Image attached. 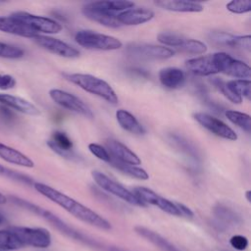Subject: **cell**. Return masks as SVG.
Wrapping results in <instances>:
<instances>
[{
  "label": "cell",
  "mask_w": 251,
  "mask_h": 251,
  "mask_svg": "<svg viewBox=\"0 0 251 251\" xmlns=\"http://www.w3.org/2000/svg\"><path fill=\"white\" fill-rule=\"evenodd\" d=\"M16 78L8 74H0V89L8 90L16 86Z\"/></svg>",
  "instance_id": "42"
},
{
  "label": "cell",
  "mask_w": 251,
  "mask_h": 251,
  "mask_svg": "<svg viewBox=\"0 0 251 251\" xmlns=\"http://www.w3.org/2000/svg\"><path fill=\"white\" fill-rule=\"evenodd\" d=\"M75 42L87 49L111 51L120 49L123 43L117 37L102 34L92 30H79L75 36Z\"/></svg>",
  "instance_id": "4"
},
{
  "label": "cell",
  "mask_w": 251,
  "mask_h": 251,
  "mask_svg": "<svg viewBox=\"0 0 251 251\" xmlns=\"http://www.w3.org/2000/svg\"><path fill=\"white\" fill-rule=\"evenodd\" d=\"M106 147L110 156L115 160L133 166L141 164V160L133 151L116 139H108Z\"/></svg>",
  "instance_id": "15"
},
{
  "label": "cell",
  "mask_w": 251,
  "mask_h": 251,
  "mask_svg": "<svg viewBox=\"0 0 251 251\" xmlns=\"http://www.w3.org/2000/svg\"><path fill=\"white\" fill-rule=\"evenodd\" d=\"M134 230L136 233H138L140 236L151 242L153 245L161 249L162 251H179L176 246H174L171 242H169L166 238H164L159 233L144 227V226H135Z\"/></svg>",
  "instance_id": "25"
},
{
  "label": "cell",
  "mask_w": 251,
  "mask_h": 251,
  "mask_svg": "<svg viewBox=\"0 0 251 251\" xmlns=\"http://www.w3.org/2000/svg\"><path fill=\"white\" fill-rule=\"evenodd\" d=\"M88 149L93 154L95 157H97L99 160H102L106 163H110L111 161V156L109 152L107 151L106 148L101 146L100 144L97 143H89L88 144Z\"/></svg>",
  "instance_id": "39"
},
{
  "label": "cell",
  "mask_w": 251,
  "mask_h": 251,
  "mask_svg": "<svg viewBox=\"0 0 251 251\" xmlns=\"http://www.w3.org/2000/svg\"><path fill=\"white\" fill-rule=\"evenodd\" d=\"M49 96L56 104L69 111L77 113L88 119L94 118L91 109L81 99L68 91L54 88L49 91Z\"/></svg>",
  "instance_id": "8"
},
{
  "label": "cell",
  "mask_w": 251,
  "mask_h": 251,
  "mask_svg": "<svg viewBox=\"0 0 251 251\" xmlns=\"http://www.w3.org/2000/svg\"><path fill=\"white\" fill-rule=\"evenodd\" d=\"M213 59L219 73H223L238 79L250 78L251 70L246 63L234 59L225 52H218L213 54Z\"/></svg>",
  "instance_id": "6"
},
{
  "label": "cell",
  "mask_w": 251,
  "mask_h": 251,
  "mask_svg": "<svg viewBox=\"0 0 251 251\" xmlns=\"http://www.w3.org/2000/svg\"><path fill=\"white\" fill-rule=\"evenodd\" d=\"M222 251H227V250H222Z\"/></svg>",
  "instance_id": "48"
},
{
  "label": "cell",
  "mask_w": 251,
  "mask_h": 251,
  "mask_svg": "<svg viewBox=\"0 0 251 251\" xmlns=\"http://www.w3.org/2000/svg\"><path fill=\"white\" fill-rule=\"evenodd\" d=\"M229 244L232 248H234L237 251H243L248 247V239L246 236L240 235V234H235L232 235L229 239Z\"/></svg>",
  "instance_id": "41"
},
{
  "label": "cell",
  "mask_w": 251,
  "mask_h": 251,
  "mask_svg": "<svg viewBox=\"0 0 251 251\" xmlns=\"http://www.w3.org/2000/svg\"><path fill=\"white\" fill-rule=\"evenodd\" d=\"M33 186L38 193L56 203L81 222L101 229H111L112 226L105 218L67 194L42 182H34Z\"/></svg>",
  "instance_id": "1"
},
{
  "label": "cell",
  "mask_w": 251,
  "mask_h": 251,
  "mask_svg": "<svg viewBox=\"0 0 251 251\" xmlns=\"http://www.w3.org/2000/svg\"><path fill=\"white\" fill-rule=\"evenodd\" d=\"M0 176H7V177H10L14 180H18V181H21V182H25V183H28L30 184L32 182L31 178H29L28 176H24V175H21L17 172H14V171H11L9 169H7L6 167L2 166L0 164Z\"/></svg>",
  "instance_id": "40"
},
{
  "label": "cell",
  "mask_w": 251,
  "mask_h": 251,
  "mask_svg": "<svg viewBox=\"0 0 251 251\" xmlns=\"http://www.w3.org/2000/svg\"><path fill=\"white\" fill-rule=\"evenodd\" d=\"M230 90L239 97H244L250 100L251 97V82L250 79H232L226 82Z\"/></svg>",
  "instance_id": "32"
},
{
  "label": "cell",
  "mask_w": 251,
  "mask_h": 251,
  "mask_svg": "<svg viewBox=\"0 0 251 251\" xmlns=\"http://www.w3.org/2000/svg\"><path fill=\"white\" fill-rule=\"evenodd\" d=\"M132 192L145 205L151 204V205L157 206L159 209H161L162 211H164L170 215L180 217V214L176 205V202L170 201V200L158 195L153 190H151L147 187H144V186H137V187L133 188Z\"/></svg>",
  "instance_id": "11"
},
{
  "label": "cell",
  "mask_w": 251,
  "mask_h": 251,
  "mask_svg": "<svg viewBox=\"0 0 251 251\" xmlns=\"http://www.w3.org/2000/svg\"><path fill=\"white\" fill-rule=\"evenodd\" d=\"M177 49H180L181 51L188 54L200 55V54H204L207 51V46L202 41L191 39V38H185Z\"/></svg>",
  "instance_id": "33"
},
{
  "label": "cell",
  "mask_w": 251,
  "mask_h": 251,
  "mask_svg": "<svg viewBox=\"0 0 251 251\" xmlns=\"http://www.w3.org/2000/svg\"><path fill=\"white\" fill-rule=\"evenodd\" d=\"M11 229L19 237L24 246L34 248H47L51 244V234L43 227L13 226Z\"/></svg>",
  "instance_id": "7"
},
{
  "label": "cell",
  "mask_w": 251,
  "mask_h": 251,
  "mask_svg": "<svg viewBox=\"0 0 251 251\" xmlns=\"http://www.w3.org/2000/svg\"><path fill=\"white\" fill-rule=\"evenodd\" d=\"M157 39L160 43H162L164 45L178 48L181 45V43L183 42V40L185 39V37H183L182 35H179L177 33H175V32L163 31L158 34Z\"/></svg>",
  "instance_id": "34"
},
{
  "label": "cell",
  "mask_w": 251,
  "mask_h": 251,
  "mask_svg": "<svg viewBox=\"0 0 251 251\" xmlns=\"http://www.w3.org/2000/svg\"><path fill=\"white\" fill-rule=\"evenodd\" d=\"M12 201L16 205H18V206H20L24 209H26V210L38 215L39 217L43 218L51 226H53L56 229H58L60 232L67 235L68 237L75 239V240H77L79 242H82L83 244L91 246V247H95V248L100 247V244L97 241H95L92 238L84 235L80 231L73 228L72 226L67 225L64 221H62L59 217H57L56 215H54L50 211L45 210V209H43V208H41V207H39V206H37L33 203H30V202H28L26 200H24V199H21L19 197H12Z\"/></svg>",
  "instance_id": "2"
},
{
  "label": "cell",
  "mask_w": 251,
  "mask_h": 251,
  "mask_svg": "<svg viewBox=\"0 0 251 251\" xmlns=\"http://www.w3.org/2000/svg\"><path fill=\"white\" fill-rule=\"evenodd\" d=\"M66 78L86 92L97 95L111 104H117L119 101L115 90L102 78L86 74H70L66 75Z\"/></svg>",
  "instance_id": "3"
},
{
  "label": "cell",
  "mask_w": 251,
  "mask_h": 251,
  "mask_svg": "<svg viewBox=\"0 0 251 251\" xmlns=\"http://www.w3.org/2000/svg\"><path fill=\"white\" fill-rule=\"evenodd\" d=\"M154 13L147 9H128L117 14V19L122 25H137L151 21Z\"/></svg>",
  "instance_id": "21"
},
{
  "label": "cell",
  "mask_w": 251,
  "mask_h": 251,
  "mask_svg": "<svg viewBox=\"0 0 251 251\" xmlns=\"http://www.w3.org/2000/svg\"><path fill=\"white\" fill-rule=\"evenodd\" d=\"M154 4L164 10L172 12H183V13H198L202 12L204 7L201 3L193 1H181V0H170V1H155Z\"/></svg>",
  "instance_id": "23"
},
{
  "label": "cell",
  "mask_w": 251,
  "mask_h": 251,
  "mask_svg": "<svg viewBox=\"0 0 251 251\" xmlns=\"http://www.w3.org/2000/svg\"><path fill=\"white\" fill-rule=\"evenodd\" d=\"M15 18L19 19L23 23H25L28 27H30L33 31L39 34V32L43 33H58L62 30V25L57 21L43 17L33 15L27 12H15L12 14Z\"/></svg>",
  "instance_id": "9"
},
{
  "label": "cell",
  "mask_w": 251,
  "mask_h": 251,
  "mask_svg": "<svg viewBox=\"0 0 251 251\" xmlns=\"http://www.w3.org/2000/svg\"><path fill=\"white\" fill-rule=\"evenodd\" d=\"M4 222H5V219H4V217L0 214V225H2Z\"/></svg>",
  "instance_id": "47"
},
{
  "label": "cell",
  "mask_w": 251,
  "mask_h": 251,
  "mask_svg": "<svg viewBox=\"0 0 251 251\" xmlns=\"http://www.w3.org/2000/svg\"><path fill=\"white\" fill-rule=\"evenodd\" d=\"M109 164L112 167L116 168L117 170L121 171L122 173H124V174H126L129 176H132V177H135V178H138V179H141V180H146V179L149 178V176L146 173V171L137 167V166H133V165H129V164L120 162L118 160L113 159L112 157H111V161H110Z\"/></svg>",
  "instance_id": "27"
},
{
  "label": "cell",
  "mask_w": 251,
  "mask_h": 251,
  "mask_svg": "<svg viewBox=\"0 0 251 251\" xmlns=\"http://www.w3.org/2000/svg\"><path fill=\"white\" fill-rule=\"evenodd\" d=\"M159 79L165 87L176 89L183 85L185 81V75L183 71L178 68L168 67L159 72Z\"/></svg>",
  "instance_id": "24"
},
{
  "label": "cell",
  "mask_w": 251,
  "mask_h": 251,
  "mask_svg": "<svg viewBox=\"0 0 251 251\" xmlns=\"http://www.w3.org/2000/svg\"><path fill=\"white\" fill-rule=\"evenodd\" d=\"M185 67L192 74L201 76L212 75L219 73L215 61L213 59V55L189 59L185 62Z\"/></svg>",
  "instance_id": "20"
},
{
  "label": "cell",
  "mask_w": 251,
  "mask_h": 251,
  "mask_svg": "<svg viewBox=\"0 0 251 251\" xmlns=\"http://www.w3.org/2000/svg\"><path fill=\"white\" fill-rule=\"evenodd\" d=\"M92 6L106 11L110 13L117 14V12H123L128 9H131L134 6V3L131 1H95V2H90Z\"/></svg>",
  "instance_id": "30"
},
{
  "label": "cell",
  "mask_w": 251,
  "mask_h": 251,
  "mask_svg": "<svg viewBox=\"0 0 251 251\" xmlns=\"http://www.w3.org/2000/svg\"><path fill=\"white\" fill-rule=\"evenodd\" d=\"M32 39L37 45H39L43 49L53 54H56L58 56H61L64 58H71V59L77 58L79 56V51L76 48L71 46L70 44L58 38L37 34Z\"/></svg>",
  "instance_id": "13"
},
{
  "label": "cell",
  "mask_w": 251,
  "mask_h": 251,
  "mask_svg": "<svg viewBox=\"0 0 251 251\" xmlns=\"http://www.w3.org/2000/svg\"><path fill=\"white\" fill-rule=\"evenodd\" d=\"M176 207H177V209L179 211L180 217H185V218H188V219L193 218L194 214H193V212L187 206H185L182 203H177V202H176Z\"/></svg>",
  "instance_id": "43"
},
{
  "label": "cell",
  "mask_w": 251,
  "mask_h": 251,
  "mask_svg": "<svg viewBox=\"0 0 251 251\" xmlns=\"http://www.w3.org/2000/svg\"><path fill=\"white\" fill-rule=\"evenodd\" d=\"M226 117L228 121H230L232 124L237 126L238 127L242 128L243 130L250 132L251 130V119L248 114L234 111V110H226L225 112Z\"/></svg>",
  "instance_id": "31"
},
{
  "label": "cell",
  "mask_w": 251,
  "mask_h": 251,
  "mask_svg": "<svg viewBox=\"0 0 251 251\" xmlns=\"http://www.w3.org/2000/svg\"><path fill=\"white\" fill-rule=\"evenodd\" d=\"M116 119L119 125L126 131L134 134H144L145 129L143 126L138 122V120L129 112L124 109H120L116 112Z\"/></svg>",
  "instance_id": "26"
},
{
  "label": "cell",
  "mask_w": 251,
  "mask_h": 251,
  "mask_svg": "<svg viewBox=\"0 0 251 251\" xmlns=\"http://www.w3.org/2000/svg\"><path fill=\"white\" fill-rule=\"evenodd\" d=\"M82 14L89 20L96 22L102 25L107 27L117 28L122 26L117 19V14L106 12L100 10L91 5V3H87L82 7Z\"/></svg>",
  "instance_id": "18"
},
{
  "label": "cell",
  "mask_w": 251,
  "mask_h": 251,
  "mask_svg": "<svg viewBox=\"0 0 251 251\" xmlns=\"http://www.w3.org/2000/svg\"><path fill=\"white\" fill-rule=\"evenodd\" d=\"M209 38L212 42L218 45L231 48H241L246 51L251 50L250 35H233L225 31H212L209 34Z\"/></svg>",
  "instance_id": "14"
},
{
  "label": "cell",
  "mask_w": 251,
  "mask_h": 251,
  "mask_svg": "<svg viewBox=\"0 0 251 251\" xmlns=\"http://www.w3.org/2000/svg\"><path fill=\"white\" fill-rule=\"evenodd\" d=\"M0 158L13 165L25 168L34 167L33 161L28 156L2 142H0Z\"/></svg>",
  "instance_id": "22"
},
{
  "label": "cell",
  "mask_w": 251,
  "mask_h": 251,
  "mask_svg": "<svg viewBox=\"0 0 251 251\" xmlns=\"http://www.w3.org/2000/svg\"><path fill=\"white\" fill-rule=\"evenodd\" d=\"M212 82H213V84H214L230 102H232V103H234V104H240V103L242 102V98L239 97V96H237L235 93H233V92L230 90V88L227 86V84H226V81H224V80H222V79L216 77V78H214V79L212 80Z\"/></svg>",
  "instance_id": "36"
},
{
  "label": "cell",
  "mask_w": 251,
  "mask_h": 251,
  "mask_svg": "<svg viewBox=\"0 0 251 251\" xmlns=\"http://www.w3.org/2000/svg\"><path fill=\"white\" fill-rule=\"evenodd\" d=\"M91 176H92V178L95 181V183L103 190L121 198L122 200L126 201L128 204H131L134 206H139V207L146 206L142 201H140L135 196V194L132 191L126 189L125 186H123L119 182L115 181L114 179L110 178L105 174H103L99 171H93L91 173Z\"/></svg>",
  "instance_id": "5"
},
{
  "label": "cell",
  "mask_w": 251,
  "mask_h": 251,
  "mask_svg": "<svg viewBox=\"0 0 251 251\" xmlns=\"http://www.w3.org/2000/svg\"><path fill=\"white\" fill-rule=\"evenodd\" d=\"M47 145L58 155L69 160H77V156L73 151V142L71 138L63 131H55Z\"/></svg>",
  "instance_id": "17"
},
{
  "label": "cell",
  "mask_w": 251,
  "mask_h": 251,
  "mask_svg": "<svg viewBox=\"0 0 251 251\" xmlns=\"http://www.w3.org/2000/svg\"><path fill=\"white\" fill-rule=\"evenodd\" d=\"M170 140L173 141V143H175L177 148L181 149L183 152H185L186 154H188L192 158H197L198 157L195 148L192 147V145L189 144V142L187 140L183 139L182 137H180L178 135H171Z\"/></svg>",
  "instance_id": "38"
},
{
  "label": "cell",
  "mask_w": 251,
  "mask_h": 251,
  "mask_svg": "<svg viewBox=\"0 0 251 251\" xmlns=\"http://www.w3.org/2000/svg\"><path fill=\"white\" fill-rule=\"evenodd\" d=\"M24 55H25V51L22 48L0 41V58L20 59Z\"/></svg>",
  "instance_id": "35"
},
{
  "label": "cell",
  "mask_w": 251,
  "mask_h": 251,
  "mask_svg": "<svg viewBox=\"0 0 251 251\" xmlns=\"http://www.w3.org/2000/svg\"><path fill=\"white\" fill-rule=\"evenodd\" d=\"M214 215L225 225H238L241 223L239 215L223 204H218L214 207Z\"/></svg>",
  "instance_id": "28"
},
{
  "label": "cell",
  "mask_w": 251,
  "mask_h": 251,
  "mask_svg": "<svg viewBox=\"0 0 251 251\" xmlns=\"http://www.w3.org/2000/svg\"><path fill=\"white\" fill-rule=\"evenodd\" d=\"M109 251H125V250L120 249L118 247H111V248H109Z\"/></svg>",
  "instance_id": "46"
},
{
  "label": "cell",
  "mask_w": 251,
  "mask_h": 251,
  "mask_svg": "<svg viewBox=\"0 0 251 251\" xmlns=\"http://www.w3.org/2000/svg\"><path fill=\"white\" fill-rule=\"evenodd\" d=\"M250 194H251L250 190H247V191L245 192V198H246V200H247L249 203L251 202V197H250Z\"/></svg>",
  "instance_id": "45"
},
{
  "label": "cell",
  "mask_w": 251,
  "mask_h": 251,
  "mask_svg": "<svg viewBox=\"0 0 251 251\" xmlns=\"http://www.w3.org/2000/svg\"><path fill=\"white\" fill-rule=\"evenodd\" d=\"M6 202H7V197H6L3 193H1V192H0V205L5 204Z\"/></svg>",
  "instance_id": "44"
},
{
  "label": "cell",
  "mask_w": 251,
  "mask_h": 251,
  "mask_svg": "<svg viewBox=\"0 0 251 251\" xmlns=\"http://www.w3.org/2000/svg\"><path fill=\"white\" fill-rule=\"evenodd\" d=\"M193 117L198 124H200L203 127H205L215 135L227 140L237 139V134L235 133V131L223 121L202 112L195 113Z\"/></svg>",
  "instance_id": "12"
},
{
  "label": "cell",
  "mask_w": 251,
  "mask_h": 251,
  "mask_svg": "<svg viewBox=\"0 0 251 251\" xmlns=\"http://www.w3.org/2000/svg\"><path fill=\"white\" fill-rule=\"evenodd\" d=\"M25 247L16 233L10 229H0V249L5 251L18 250Z\"/></svg>",
  "instance_id": "29"
},
{
  "label": "cell",
  "mask_w": 251,
  "mask_h": 251,
  "mask_svg": "<svg viewBox=\"0 0 251 251\" xmlns=\"http://www.w3.org/2000/svg\"><path fill=\"white\" fill-rule=\"evenodd\" d=\"M126 51L133 57L152 60H166L172 58L175 55L174 50L169 47L146 43L129 44L126 48Z\"/></svg>",
  "instance_id": "10"
},
{
  "label": "cell",
  "mask_w": 251,
  "mask_h": 251,
  "mask_svg": "<svg viewBox=\"0 0 251 251\" xmlns=\"http://www.w3.org/2000/svg\"><path fill=\"white\" fill-rule=\"evenodd\" d=\"M0 31L27 38H33L38 34L28 27L25 23L12 15L0 17Z\"/></svg>",
  "instance_id": "16"
},
{
  "label": "cell",
  "mask_w": 251,
  "mask_h": 251,
  "mask_svg": "<svg viewBox=\"0 0 251 251\" xmlns=\"http://www.w3.org/2000/svg\"><path fill=\"white\" fill-rule=\"evenodd\" d=\"M0 103L6 107L14 109L20 113L28 115V116H38L40 115L39 109L29 102L26 99L22 97L8 94V93H0Z\"/></svg>",
  "instance_id": "19"
},
{
  "label": "cell",
  "mask_w": 251,
  "mask_h": 251,
  "mask_svg": "<svg viewBox=\"0 0 251 251\" xmlns=\"http://www.w3.org/2000/svg\"><path fill=\"white\" fill-rule=\"evenodd\" d=\"M226 9L233 14H244L251 11L250 0H232L226 3Z\"/></svg>",
  "instance_id": "37"
}]
</instances>
